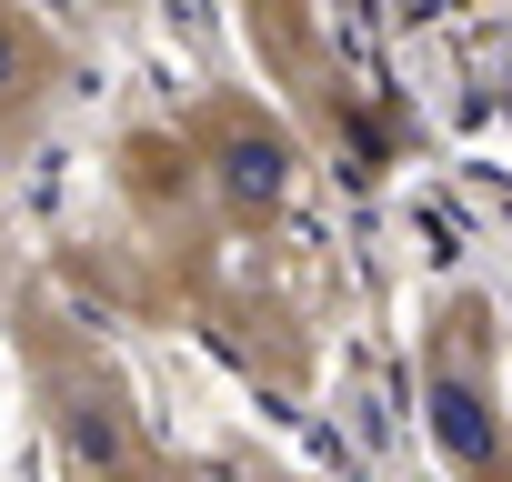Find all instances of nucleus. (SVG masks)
<instances>
[{
    "instance_id": "obj_1",
    "label": "nucleus",
    "mask_w": 512,
    "mask_h": 482,
    "mask_svg": "<svg viewBox=\"0 0 512 482\" xmlns=\"http://www.w3.org/2000/svg\"><path fill=\"white\" fill-rule=\"evenodd\" d=\"M432 422H442V442H452L462 462H492V422H482V402H472L462 382H442V392H432Z\"/></svg>"
},
{
    "instance_id": "obj_2",
    "label": "nucleus",
    "mask_w": 512,
    "mask_h": 482,
    "mask_svg": "<svg viewBox=\"0 0 512 482\" xmlns=\"http://www.w3.org/2000/svg\"><path fill=\"white\" fill-rule=\"evenodd\" d=\"M231 191H241V201H272V191H282V151H272V141H241V151H231Z\"/></svg>"
},
{
    "instance_id": "obj_3",
    "label": "nucleus",
    "mask_w": 512,
    "mask_h": 482,
    "mask_svg": "<svg viewBox=\"0 0 512 482\" xmlns=\"http://www.w3.org/2000/svg\"><path fill=\"white\" fill-rule=\"evenodd\" d=\"M11 81H21V41H11V31H0V91H11Z\"/></svg>"
}]
</instances>
